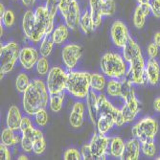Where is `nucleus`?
<instances>
[{
	"label": "nucleus",
	"mask_w": 160,
	"mask_h": 160,
	"mask_svg": "<svg viewBox=\"0 0 160 160\" xmlns=\"http://www.w3.org/2000/svg\"><path fill=\"white\" fill-rule=\"evenodd\" d=\"M90 77L91 74L87 73V72L70 70L68 72V79L65 90H67L70 95L76 99H86L91 88Z\"/></svg>",
	"instance_id": "nucleus-3"
},
{
	"label": "nucleus",
	"mask_w": 160,
	"mask_h": 160,
	"mask_svg": "<svg viewBox=\"0 0 160 160\" xmlns=\"http://www.w3.org/2000/svg\"><path fill=\"white\" fill-rule=\"evenodd\" d=\"M14 20H16V17L12 10H6L3 17L1 18V23L6 28H11L14 24Z\"/></svg>",
	"instance_id": "nucleus-41"
},
{
	"label": "nucleus",
	"mask_w": 160,
	"mask_h": 160,
	"mask_svg": "<svg viewBox=\"0 0 160 160\" xmlns=\"http://www.w3.org/2000/svg\"><path fill=\"white\" fill-rule=\"evenodd\" d=\"M124 106L121 108L123 117L125 120V123L132 122L137 114L140 111V104L139 101L135 96L134 90L130 92L128 96H126L124 99Z\"/></svg>",
	"instance_id": "nucleus-12"
},
{
	"label": "nucleus",
	"mask_w": 160,
	"mask_h": 160,
	"mask_svg": "<svg viewBox=\"0 0 160 160\" xmlns=\"http://www.w3.org/2000/svg\"><path fill=\"white\" fill-rule=\"evenodd\" d=\"M46 149V143L44 140L42 132L38 128H35L34 132V145H33V152L37 155H40L44 152Z\"/></svg>",
	"instance_id": "nucleus-30"
},
{
	"label": "nucleus",
	"mask_w": 160,
	"mask_h": 160,
	"mask_svg": "<svg viewBox=\"0 0 160 160\" xmlns=\"http://www.w3.org/2000/svg\"><path fill=\"white\" fill-rule=\"evenodd\" d=\"M21 1H22V4L25 7H30V6H32L35 3L36 0H21Z\"/></svg>",
	"instance_id": "nucleus-51"
},
{
	"label": "nucleus",
	"mask_w": 160,
	"mask_h": 160,
	"mask_svg": "<svg viewBox=\"0 0 160 160\" xmlns=\"http://www.w3.org/2000/svg\"><path fill=\"white\" fill-rule=\"evenodd\" d=\"M22 118L23 117L21 115V111L19 108L17 106H12L8 110L7 118H6L7 127L12 129H19Z\"/></svg>",
	"instance_id": "nucleus-22"
},
{
	"label": "nucleus",
	"mask_w": 160,
	"mask_h": 160,
	"mask_svg": "<svg viewBox=\"0 0 160 160\" xmlns=\"http://www.w3.org/2000/svg\"><path fill=\"white\" fill-rule=\"evenodd\" d=\"M153 108L157 112H160V97H157L153 102Z\"/></svg>",
	"instance_id": "nucleus-49"
},
{
	"label": "nucleus",
	"mask_w": 160,
	"mask_h": 160,
	"mask_svg": "<svg viewBox=\"0 0 160 160\" xmlns=\"http://www.w3.org/2000/svg\"><path fill=\"white\" fill-rule=\"evenodd\" d=\"M114 125H116V123H115V119L112 115L100 114L98 116L97 123H96L98 132L103 133V134H107L113 128Z\"/></svg>",
	"instance_id": "nucleus-23"
},
{
	"label": "nucleus",
	"mask_w": 160,
	"mask_h": 160,
	"mask_svg": "<svg viewBox=\"0 0 160 160\" xmlns=\"http://www.w3.org/2000/svg\"><path fill=\"white\" fill-rule=\"evenodd\" d=\"M123 57L128 63L132 62V61L142 57L141 48L139 47V45L135 42V40L132 38L129 37L128 40L123 47Z\"/></svg>",
	"instance_id": "nucleus-17"
},
{
	"label": "nucleus",
	"mask_w": 160,
	"mask_h": 160,
	"mask_svg": "<svg viewBox=\"0 0 160 160\" xmlns=\"http://www.w3.org/2000/svg\"><path fill=\"white\" fill-rule=\"evenodd\" d=\"M32 128H34L32 120L29 117H27V116H24V117L22 118V121H21V124H20V128H19L20 132H25V130H28V129H30Z\"/></svg>",
	"instance_id": "nucleus-45"
},
{
	"label": "nucleus",
	"mask_w": 160,
	"mask_h": 160,
	"mask_svg": "<svg viewBox=\"0 0 160 160\" xmlns=\"http://www.w3.org/2000/svg\"><path fill=\"white\" fill-rule=\"evenodd\" d=\"M20 48L16 41H10L7 44L2 45L0 48V66H1V77L2 80L4 74L11 72L14 65H16L18 60L19 59Z\"/></svg>",
	"instance_id": "nucleus-5"
},
{
	"label": "nucleus",
	"mask_w": 160,
	"mask_h": 160,
	"mask_svg": "<svg viewBox=\"0 0 160 160\" xmlns=\"http://www.w3.org/2000/svg\"><path fill=\"white\" fill-rule=\"evenodd\" d=\"M149 5L153 17L160 18V0H149Z\"/></svg>",
	"instance_id": "nucleus-43"
},
{
	"label": "nucleus",
	"mask_w": 160,
	"mask_h": 160,
	"mask_svg": "<svg viewBox=\"0 0 160 160\" xmlns=\"http://www.w3.org/2000/svg\"><path fill=\"white\" fill-rule=\"evenodd\" d=\"M82 55V48L79 44L70 43L65 45L62 51V59L65 67L70 71L73 69Z\"/></svg>",
	"instance_id": "nucleus-13"
},
{
	"label": "nucleus",
	"mask_w": 160,
	"mask_h": 160,
	"mask_svg": "<svg viewBox=\"0 0 160 160\" xmlns=\"http://www.w3.org/2000/svg\"><path fill=\"white\" fill-rule=\"evenodd\" d=\"M156 159H157V160H160V156H158V157H157Z\"/></svg>",
	"instance_id": "nucleus-55"
},
{
	"label": "nucleus",
	"mask_w": 160,
	"mask_h": 160,
	"mask_svg": "<svg viewBox=\"0 0 160 160\" xmlns=\"http://www.w3.org/2000/svg\"><path fill=\"white\" fill-rule=\"evenodd\" d=\"M45 6L53 14L56 16L57 12L59 11V0H46Z\"/></svg>",
	"instance_id": "nucleus-44"
},
{
	"label": "nucleus",
	"mask_w": 160,
	"mask_h": 160,
	"mask_svg": "<svg viewBox=\"0 0 160 160\" xmlns=\"http://www.w3.org/2000/svg\"><path fill=\"white\" fill-rule=\"evenodd\" d=\"M100 66L102 72L110 79H121L128 71L124 57L118 53L108 52L102 57Z\"/></svg>",
	"instance_id": "nucleus-4"
},
{
	"label": "nucleus",
	"mask_w": 160,
	"mask_h": 160,
	"mask_svg": "<svg viewBox=\"0 0 160 160\" xmlns=\"http://www.w3.org/2000/svg\"><path fill=\"white\" fill-rule=\"evenodd\" d=\"M63 102H64V92L50 94L49 108L53 112H60L62 108Z\"/></svg>",
	"instance_id": "nucleus-34"
},
{
	"label": "nucleus",
	"mask_w": 160,
	"mask_h": 160,
	"mask_svg": "<svg viewBox=\"0 0 160 160\" xmlns=\"http://www.w3.org/2000/svg\"><path fill=\"white\" fill-rule=\"evenodd\" d=\"M51 35L55 44L61 45L69 36V28L66 24H60L54 29Z\"/></svg>",
	"instance_id": "nucleus-27"
},
{
	"label": "nucleus",
	"mask_w": 160,
	"mask_h": 160,
	"mask_svg": "<svg viewBox=\"0 0 160 160\" xmlns=\"http://www.w3.org/2000/svg\"><path fill=\"white\" fill-rule=\"evenodd\" d=\"M109 142L110 139L103 133L98 132L92 136L88 146L90 148V152L92 153L93 159L95 160L107 159V155L110 154L109 152H108L109 148Z\"/></svg>",
	"instance_id": "nucleus-9"
},
{
	"label": "nucleus",
	"mask_w": 160,
	"mask_h": 160,
	"mask_svg": "<svg viewBox=\"0 0 160 160\" xmlns=\"http://www.w3.org/2000/svg\"><path fill=\"white\" fill-rule=\"evenodd\" d=\"M0 159L3 160H10L11 159V152L8 149V146L2 144L0 145Z\"/></svg>",
	"instance_id": "nucleus-46"
},
{
	"label": "nucleus",
	"mask_w": 160,
	"mask_h": 160,
	"mask_svg": "<svg viewBox=\"0 0 160 160\" xmlns=\"http://www.w3.org/2000/svg\"><path fill=\"white\" fill-rule=\"evenodd\" d=\"M123 82L121 79H110L107 83V92L112 98L122 97Z\"/></svg>",
	"instance_id": "nucleus-28"
},
{
	"label": "nucleus",
	"mask_w": 160,
	"mask_h": 160,
	"mask_svg": "<svg viewBox=\"0 0 160 160\" xmlns=\"http://www.w3.org/2000/svg\"><path fill=\"white\" fill-rule=\"evenodd\" d=\"M81 30L85 34L88 35L90 34L94 29V22H93V18H92V14L90 10H85L81 16V19H80V24H79Z\"/></svg>",
	"instance_id": "nucleus-26"
},
{
	"label": "nucleus",
	"mask_w": 160,
	"mask_h": 160,
	"mask_svg": "<svg viewBox=\"0 0 160 160\" xmlns=\"http://www.w3.org/2000/svg\"><path fill=\"white\" fill-rule=\"evenodd\" d=\"M141 142L137 138H132L125 144V149L120 159L122 160H137L140 155Z\"/></svg>",
	"instance_id": "nucleus-16"
},
{
	"label": "nucleus",
	"mask_w": 160,
	"mask_h": 160,
	"mask_svg": "<svg viewBox=\"0 0 160 160\" xmlns=\"http://www.w3.org/2000/svg\"><path fill=\"white\" fill-rule=\"evenodd\" d=\"M110 36L114 45L119 48H123L125 46L130 37L127 25L121 20H116L113 22L110 29Z\"/></svg>",
	"instance_id": "nucleus-14"
},
{
	"label": "nucleus",
	"mask_w": 160,
	"mask_h": 160,
	"mask_svg": "<svg viewBox=\"0 0 160 160\" xmlns=\"http://www.w3.org/2000/svg\"><path fill=\"white\" fill-rule=\"evenodd\" d=\"M146 79L147 82L152 84L155 85L159 82L160 80V65L159 62L155 59H150L146 62Z\"/></svg>",
	"instance_id": "nucleus-19"
},
{
	"label": "nucleus",
	"mask_w": 160,
	"mask_h": 160,
	"mask_svg": "<svg viewBox=\"0 0 160 160\" xmlns=\"http://www.w3.org/2000/svg\"><path fill=\"white\" fill-rule=\"evenodd\" d=\"M35 27V11L28 10L25 12L22 19V29L25 37L30 39Z\"/></svg>",
	"instance_id": "nucleus-24"
},
{
	"label": "nucleus",
	"mask_w": 160,
	"mask_h": 160,
	"mask_svg": "<svg viewBox=\"0 0 160 160\" xmlns=\"http://www.w3.org/2000/svg\"><path fill=\"white\" fill-rule=\"evenodd\" d=\"M90 87L96 92H103L107 87V81L104 75L102 74H91L90 77Z\"/></svg>",
	"instance_id": "nucleus-33"
},
{
	"label": "nucleus",
	"mask_w": 160,
	"mask_h": 160,
	"mask_svg": "<svg viewBox=\"0 0 160 160\" xmlns=\"http://www.w3.org/2000/svg\"><path fill=\"white\" fill-rule=\"evenodd\" d=\"M63 159L64 160H81L82 159V156L81 152H79L77 149L71 148L64 152Z\"/></svg>",
	"instance_id": "nucleus-42"
},
{
	"label": "nucleus",
	"mask_w": 160,
	"mask_h": 160,
	"mask_svg": "<svg viewBox=\"0 0 160 160\" xmlns=\"http://www.w3.org/2000/svg\"><path fill=\"white\" fill-rule=\"evenodd\" d=\"M158 132V124L152 117H145L132 127V134L141 143L149 140H154Z\"/></svg>",
	"instance_id": "nucleus-7"
},
{
	"label": "nucleus",
	"mask_w": 160,
	"mask_h": 160,
	"mask_svg": "<svg viewBox=\"0 0 160 160\" xmlns=\"http://www.w3.org/2000/svg\"><path fill=\"white\" fill-rule=\"evenodd\" d=\"M49 97L50 93L47 89L46 82L41 79H34L23 92L22 106L24 112L27 115L34 116L38 110L46 108Z\"/></svg>",
	"instance_id": "nucleus-1"
},
{
	"label": "nucleus",
	"mask_w": 160,
	"mask_h": 160,
	"mask_svg": "<svg viewBox=\"0 0 160 160\" xmlns=\"http://www.w3.org/2000/svg\"><path fill=\"white\" fill-rule=\"evenodd\" d=\"M97 107H98V116L100 114H109L114 117L115 123L117 127H121L125 124V120L123 117L121 108H118L117 107H114L111 102H109L108 100L106 95L100 94L98 96Z\"/></svg>",
	"instance_id": "nucleus-11"
},
{
	"label": "nucleus",
	"mask_w": 160,
	"mask_h": 160,
	"mask_svg": "<svg viewBox=\"0 0 160 160\" xmlns=\"http://www.w3.org/2000/svg\"><path fill=\"white\" fill-rule=\"evenodd\" d=\"M125 142L121 137L115 136L110 139L109 143V153L111 156L116 158H121L124 149H125Z\"/></svg>",
	"instance_id": "nucleus-29"
},
{
	"label": "nucleus",
	"mask_w": 160,
	"mask_h": 160,
	"mask_svg": "<svg viewBox=\"0 0 160 160\" xmlns=\"http://www.w3.org/2000/svg\"><path fill=\"white\" fill-rule=\"evenodd\" d=\"M153 42L155 44L160 47V32H156L153 36Z\"/></svg>",
	"instance_id": "nucleus-50"
},
{
	"label": "nucleus",
	"mask_w": 160,
	"mask_h": 160,
	"mask_svg": "<svg viewBox=\"0 0 160 160\" xmlns=\"http://www.w3.org/2000/svg\"><path fill=\"white\" fill-rule=\"evenodd\" d=\"M138 5H147L149 4V0H136Z\"/></svg>",
	"instance_id": "nucleus-53"
},
{
	"label": "nucleus",
	"mask_w": 160,
	"mask_h": 160,
	"mask_svg": "<svg viewBox=\"0 0 160 160\" xmlns=\"http://www.w3.org/2000/svg\"><path fill=\"white\" fill-rule=\"evenodd\" d=\"M5 8H4V5L1 3L0 4V18H1L2 17H3V14H4V12H5Z\"/></svg>",
	"instance_id": "nucleus-52"
},
{
	"label": "nucleus",
	"mask_w": 160,
	"mask_h": 160,
	"mask_svg": "<svg viewBox=\"0 0 160 160\" xmlns=\"http://www.w3.org/2000/svg\"><path fill=\"white\" fill-rule=\"evenodd\" d=\"M84 104L82 102H76L69 115V123L72 128H79L82 127L84 119Z\"/></svg>",
	"instance_id": "nucleus-18"
},
{
	"label": "nucleus",
	"mask_w": 160,
	"mask_h": 160,
	"mask_svg": "<svg viewBox=\"0 0 160 160\" xmlns=\"http://www.w3.org/2000/svg\"><path fill=\"white\" fill-rule=\"evenodd\" d=\"M152 13L150 5H138L133 13V25L137 29H142L146 22V18Z\"/></svg>",
	"instance_id": "nucleus-21"
},
{
	"label": "nucleus",
	"mask_w": 160,
	"mask_h": 160,
	"mask_svg": "<svg viewBox=\"0 0 160 160\" xmlns=\"http://www.w3.org/2000/svg\"><path fill=\"white\" fill-rule=\"evenodd\" d=\"M128 70L126 73V78L133 84H144L147 82L146 79V62L143 56L128 63Z\"/></svg>",
	"instance_id": "nucleus-10"
},
{
	"label": "nucleus",
	"mask_w": 160,
	"mask_h": 160,
	"mask_svg": "<svg viewBox=\"0 0 160 160\" xmlns=\"http://www.w3.org/2000/svg\"><path fill=\"white\" fill-rule=\"evenodd\" d=\"M18 160H27V159H28V156H27V155H19V156L18 157Z\"/></svg>",
	"instance_id": "nucleus-54"
},
{
	"label": "nucleus",
	"mask_w": 160,
	"mask_h": 160,
	"mask_svg": "<svg viewBox=\"0 0 160 160\" xmlns=\"http://www.w3.org/2000/svg\"><path fill=\"white\" fill-rule=\"evenodd\" d=\"M98 96L96 95V91L90 89L88 95L86 97V109L88 112V117L91 123L96 126L98 119Z\"/></svg>",
	"instance_id": "nucleus-20"
},
{
	"label": "nucleus",
	"mask_w": 160,
	"mask_h": 160,
	"mask_svg": "<svg viewBox=\"0 0 160 160\" xmlns=\"http://www.w3.org/2000/svg\"><path fill=\"white\" fill-rule=\"evenodd\" d=\"M101 13L103 17H110L113 16L115 10H116V4L114 0H103L101 3Z\"/></svg>",
	"instance_id": "nucleus-36"
},
{
	"label": "nucleus",
	"mask_w": 160,
	"mask_h": 160,
	"mask_svg": "<svg viewBox=\"0 0 160 160\" xmlns=\"http://www.w3.org/2000/svg\"><path fill=\"white\" fill-rule=\"evenodd\" d=\"M34 132L35 128H32L28 130L21 132V141L20 145L21 148L25 152H33V145H34Z\"/></svg>",
	"instance_id": "nucleus-31"
},
{
	"label": "nucleus",
	"mask_w": 160,
	"mask_h": 160,
	"mask_svg": "<svg viewBox=\"0 0 160 160\" xmlns=\"http://www.w3.org/2000/svg\"><path fill=\"white\" fill-rule=\"evenodd\" d=\"M81 153L82 156V159L84 160H93L92 153L90 152V148L88 145H83L81 149Z\"/></svg>",
	"instance_id": "nucleus-48"
},
{
	"label": "nucleus",
	"mask_w": 160,
	"mask_h": 160,
	"mask_svg": "<svg viewBox=\"0 0 160 160\" xmlns=\"http://www.w3.org/2000/svg\"><path fill=\"white\" fill-rule=\"evenodd\" d=\"M36 70H37V73L41 76V77H44L47 76L48 72L50 71V65H49V62L47 60V57H40L37 64H36Z\"/></svg>",
	"instance_id": "nucleus-37"
},
{
	"label": "nucleus",
	"mask_w": 160,
	"mask_h": 160,
	"mask_svg": "<svg viewBox=\"0 0 160 160\" xmlns=\"http://www.w3.org/2000/svg\"><path fill=\"white\" fill-rule=\"evenodd\" d=\"M59 12L68 28L71 30H76L80 24L82 16L77 0H59Z\"/></svg>",
	"instance_id": "nucleus-6"
},
{
	"label": "nucleus",
	"mask_w": 160,
	"mask_h": 160,
	"mask_svg": "<svg viewBox=\"0 0 160 160\" xmlns=\"http://www.w3.org/2000/svg\"><path fill=\"white\" fill-rule=\"evenodd\" d=\"M17 130L18 129H12L8 127L4 128L1 134V143L8 147L16 146L18 143L21 141V137H22V135L20 136L18 135V134L16 133Z\"/></svg>",
	"instance_id": "nucleus-25"
},
{
	"label": "nucleus",
	"mask_w": 160,
	"mask_h": 160,
	"mask_svg": "<svg viewBox=\"0 0 160 160\" xmlns=\"http://www.w3.org/2000/svg\"><path fill=\"white\" fill-rule=\"evenodd\" d=\"M39 59V53L35 47L26 46L20 49L19 53V62L25 70L33 69Z\"/></svg>",
	"instance_id": "nucleus-15"
},
{
	"label": "nucleus",
	"mask_w": 160,
	"mask_h": 160,
	"mask_svg": "<svg viewBox=\"0 0 160 160\" xmlns=\"http://www.w3.org/2000/svg\"><path fill=\"white\" fill-rule=\"evenodd\" d=\"M48 113L46 111L45 108H42L40 110H38L35 115H34V119H35V123L38 126V127H44L47 125L48 123Z\"/></svg>",
	"instance_id": "nucleus-40"
},
{
	"label": "nucleus",
	"mask_w": 160,
	"mask_h": 160,
	"mask_svg": "<svg viewBox=\"0 0 160 160\" xmlns=\"http://www.w3.org/2000/svg\"><path fill=\"white\" fill-rule=\"evenodd\" d=\"M68 73L61 66H53L46 76V86L50 94L63 92L66 89Z\"/></svg>",
	"instance_id": "nucleus-8"
},
{
	"label": "nucleus",
	"mask_w": 160,
	"mask_h": 160,
	"mask_svg": "<svg viewBox=\"0 0 160 160\" xmlns=\"http://www.w3.org/2000/svg\"><path fill=\"white\" fill-rule=\"evenodd\" d=\"M54 40L52 35H47L42 38L39 45V53L42 57H48L51 55L54 47Z\"/></svg>",
	"instance_id": "nucleus-35"
},
{
	"label": "nucleus",
	"mask_w": 160,
	"mask_h": 160,
	"mask_svg": "<svg viewBox=\"0 0 160 160\" xmlns=\"http://www.w3.org/2000/svg\"><path fill=\"white\" fill-rule=\"evenodd\" d=\"M55 14H53L45 5L37 7V9L35 10L34 31L29 40L37 44V43L41 41L45 36L51 35L55 29Z\"/></svg>",
	"instance_id": "nucleus-2"
},
{
	"label": "nucleus",
	"mask_w": 160,
	"mask_h": 160,
	"mask_svg": "<svg viewBox=\"0 0 160 160\" xmlns=\"http://www.w3.org/2000/svg\"><path fill=\"white\" fill-rule=\"evenodd\" d=\"M141 152L146 156H149V157L154 156L156 152L154 140H149V141L141 143Z\"/></svg>",
	"instance_id": "nucleus-39"
},
{
	"label": "nucleus",
	"mask_w": 160,
	"mask_h": 160,
	"mask_svg": "<svg viewBox=\"0 0 160 160\" xmlns=\"http://www.w3.org/2000/svg\"><path fill=\"white\" fill-rule=\"evenodd\" d=\"M147 53H148V56L151 58V59H155L158 55V46L155 44L154 42L150 43V44L148 45V48H147Z\"/></svg>",
	"instance_id": "nucleus-47"
},
{
	"label": "nucleus",
	"mask_w": 160,
	"mask_h": 160,
	"mask_svg": "<svg viewBox=\"0 0 160 160\" xmlns=\"http://www.w3.org/2000/svg\"><path fill=\"white\" fill-rule=\"evenodd\" d=\"M31 81L29 79L28 75L24 72H21L19 73L17 77V80H16V87H17V90L20 93H23L27 88L29 84H30Z\"/></svg>",
	"instance_id": "nucleus-38"
},
{
	"label": "nucleus",
	"mask_w": 160,
	"mask_h": 160,
	"mask_svg": "<svg viewBox=\"0 0 160 160\" xmlns=\"http://www.w3.org/2000/svg\"><path fill=\"white\" fill-rule=\"evenodd\" d=\"M89 1V7H90V12L92 14V18L94 22L95 28H98L102 24V18L103 16L101 13V3L103 0H88Z\"/></svg>",
	"instance_id": "nucleus-32"
}]
</instances>
